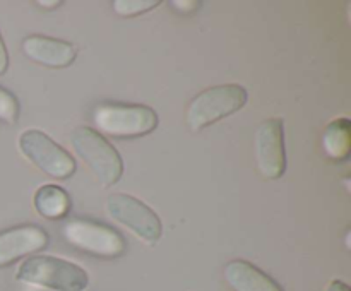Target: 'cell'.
Returning <instances> with one entry per match:
<instances>
[{
  "mask_svg": "<svg viewBox=\"0 0 351 291\" xmlns=\"http://www.w3.org/2000/svg\"><path fill=\"white\" fill-rule=\"evenodd\" d=\"M225 279L233 291H283V288L249 260H232L225 266Z\"/></svg>",
  "mask_w": 351,
  "mask_h": 291,
  "instance_id": "cell-11",
  "label": "cell"
},
{
  "mask_svg": "<svg viewBox=\"0 0 351 291\" xmlns=\"http://www.w3.org/2000/svg\"><path fill=\"white\" fill-rule=\"evenodd\" d=\"M247 89L240 84H219L199 92L187 106L185 123L192 132L240 112L247 105Z\"/></svg>",
  "mask_w": 351,
  "mask_h": 291,
  "instance_id": "cell-4",
  "label": "cell"
},
{
  "mask_svg": "<svg viewBox=\"0 0 351 291\" xmlns=\"http://www.w3.org/2000/svg\"><path fill=\"white\" fill-rule=\"evenodd\" d=\"M50 242V236L36 225H23L0 233V267H7L23 257L34 255Z\"/></svg>",
  "mask_w": 351,
  "mask_h": 291,
  "instance_id": "cell-9",
  "label": "cell"
},
{
  "mask_svg": "<svg viewBox=\"0 0 351 291\" xmlns=\"http://www.w3.org/2000/svg\"><path fill=\"white\" fill-rule=\"evenodd\" d=\"M322 146L326 154L331 160L343 161L348 157L351 149V125L350 120L341 116L336 118L326 127L324 136H322Z\"/></svg>",
  "mask_w": 351,
  "mask_h": 291,
  "instance_id": "cell-13",
  "label": "cell"
},
{
  "mask_svg": "<svg viewBox=\"0 0 351 291\" xmlns=\"http://www.w3.org/2000/svg\"><path fill=\"white\" fill-rule=\"evenodd\" d=\"M16 279L51 291H86L89 286V274L79 264L53 255L27 257Z\"/></svg>",
  "mask_w": 351,
  "mask_h": 291,
  "instance_id": "cell-1",
  "label": "cell"
},
{
  "mask_svg": "<svg viewBox=\"0 0 351 291\" xmlns=\"http://www.w3.org/2000/svg\"><path fill=\"white\" fill-rule=\"evenodd\" d=\"M34 209L47 219H62L71 211V197L58 185L45 184L34 192Z\"/></svg>",
  "mask_w": 351,
  "mask_h": 291,
  "instance_id": "cell-12",
  "label": "cell"
},
{
  "mask_svg": "<svg viewBox=\"0 0 351 291\" xmlns=\"http://www.w3.org/2000/svg\"><path fill=\"white\" fill-rule=\"evenodd\" d=\"M19 149L45 175L57 180L71 178L75 171V160L43 130L29 129L19 136Z\"/></svg>",
  "mask_w": 351,
  "mask_h": 291,
  "instance_id": "cell-6",
  "label": "cell"
},
{
  "mask_svg": "<svg viewBox=\"0 0 351 291\" xmlns=\"http://www.w3.org/2000/svg\"><path fill=\"white\" fill-rule=\"evenodd\" d=\"M7 68H9V51H7L5 41H3L2 33H0V75L5 74Z\"/></svg>",
  "mask_w": 351,
  "mask_h": 291,
  "instance_id": "cell-17",
  "label": "cell"
},
{
  "mask_svg": "<svg viewBox=\"0 0 351 291\" xmlns=\"http://www.w3.org/2000/svg\"><path fill=\"white\" fill-rule=\"evenodd\" d=\"M38 5L47 7V9H55V7H60L62 2L60 0H50V2H47V0H40V2H38Z\"/></svg>",
  "mask_w": 351,
  "mask_h": 291,
  "instance_id": "cell-19",
  "label": "cell"
},
{
  "mask_svg": "<svg viewBox=\"0 0 351 291\" xmlns=\"http://www.w3.org/2000/svg\"><path fill=\"white\" fill-rule=\"evenodd\" d=\"M171 7H175V9H178L180 12H194L197 7H201V2H197V0H175V2H171Z\"/></svg>",
  "mask_w": 351,
  "mask_h": 291,
  "instance_id": "cell-16",
  "label": "cell"
},
{
  "mask_svg": "<svg viewBox=\"0 0 351 291\" xmlns=\"http://www.w3.org/2000/svg\"><path fill=\"white\" fill-rule=\"evenodd\" d=\"M161 2H158V0H115V2H112V7L119 16L132 17L147 12V10H153Z\"/></svg>",
  "mask_w": 351,
  "mask_h": 291,
  "instance_id": "cell-14",
  "label": "cell"
},
{
  "mask_svg": "<svg viewBox=\"0 0 351 291\" xmlns=\"http://www.w3.org/2000/svg\"><path fill=\"white\" fill-rule=\"evenodd\" d=\"M106 212L144 243H156L163 233L161 219L143 201L129 194H112L106 197Z\"/></svg>",
  "mask_w": 351,
  "mask_h": 291,
  "instance_id": "cell-7",
  "label": "cell"
},
{
  "mask_svg": "<svg viewBox=\"0 0 351 291\" xmlns=\"http://www.w3.org/2000/svg\"><path fill=\"white\" fill-rule=\"evenodd\" d=\"M72 149L103 187H112L122 178L123 160L112 142L98 130L81 125L71 134Z\"/></svg>",
  "mask_w": 351,
  "mask_h": 291,
  "instance_id": "cell-2",
  "label": "cell"
},
{
  "mask_svg": "<svg viewBox=\"0 0 351 291\" xmlns=\"http://www.w3.org/2000/svg\"><path fill=\"white\" fill-rule=\"evenodd\" d=\"M326 291H351V288L345 283V281L332 279L331 283L328 284V288H326Z\"/></svg>",
  "mask_w": 351,
  "mask_h": 291,
  "instance_id": "cell-18",
  "label": "cell"
},
{
  "mask_svg": "<svg viewBox=\"0 0 351 291\" xmlns=\"http://www.w3.org/2000/svg\"><path fill=\"white\" fill-rule=\"evenodd\" d=\"M19 116V103L10 91L0 86V120L5 123H16Z\"/></svg>",
  "mask_w": 351,
  "mask_h": 291,
  "instance_id": "cell-15",
  "label": "cell"
},
{
  "mask_svg": "<svg viewBox=\"0 0 351 291\" xmlns=\"http://www.w3.org/2000/svg\"><path fill=\"white\" fill-rule=\"evenodd\" d=\"M62 236L77 250L105 259H115L125 250V240L117 229L93 219H71L62 228Z\"/></svg>",
  "mask_w": 351,
  "mask_h": 291,
  "instance_id": "cell-5",
  "label": "cell"
},
{
  "mask_svg": "<svg viewBox=\"0 0 351 291\" xmlns=\"http://www.w3.org/2000/svg\"><path fill=\"white\" fill-rule=\"evenodd\" d=\"M257 170L267 180H278L287 171L285 123L281 118H267L257 127L254 137Z\"/></svg>",
  "mask_w": 351,
  "mask_h": 291,
  "instance_id": "cell-8",
  "label": "cell"
},
{
  "mask_svg": "<svg viewBox=\"0 0 351 291\" xmlns=\"http://www.w3.org/2000/svg\"><path fill=\"white\" fill-rule=\"evenodd\" d=\"M93 122L101 136L134 139L153 132L160 118L156 112L146 105L101 103L93 110Z\"/></svg>",
  "mask_w": 351,
  "mask_h": 291,
  "instance_id": "cell-3",
  "label": "cell"
},
{
  "mask_svg": "<svg viewBox=\"0 0 351 291\" xmlns=\"http://www.w3.org/2000/svg\"><path fill=\"white\" fill-rule=\"evenodd\" d=\"M23 51L29 60L51 68L69 67L77 58V48L74 45L43 34H31L24 38Z\"/></svg>",
  "mask_w": 351,
  "mask_h": 291,
  "instance_id": "cell-10",
  "label": "cell"
}]
</instances>
